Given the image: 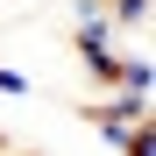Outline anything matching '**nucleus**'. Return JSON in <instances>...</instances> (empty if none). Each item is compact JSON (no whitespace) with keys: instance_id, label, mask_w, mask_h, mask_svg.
<instances>
[{"instance_id":"obj_4","label":"nucleus","mask_w":156,"mask_h":156,"mask_svg":"<svg viewBox=\"0 0 156 156\" xmlns=\"http://www.w3.org/2000/svg\"><path fill=\"white\" fill-rule=\"evenodd\" d=\"M0 92H7V99H29V92H36V78H29V71H14V64H0Z\"/></svg>"},{"instance_id":"obj_5","label":"nucleus","mask_w":156,"mask_h":156,"mask_svg":"<svg viewBox=\"0 0 156 156\" xmlns=\"http://www.w3.org/2000/svg\"><path fill=\"white\" fill-rule=\"evenodd\" d=\"M121 156H156V142H149V128H142V135H128V142H121Z\"/></svg>"},{"instance_id":"obj_1","label":"nucleus","mask_w":156,"mask_h":156,"mask_svg":"<svg viewBox=\"0 0 156 156\" xmlns=\"http://www.w3.org/2000/svg\"><path fill=\"white\" fill-rule=\"evenodd\" d=\"M71 57L85 64V78L99 92H114V78H121V64H128V50H121V29L107 14L99 21H71Z\"/></svg>"},{"instance_id":"obj_3","label":"nucleus","mask_w":156,"mask_h":156,"mask_svg":"<svg viewBox=\"0 0 156 156\" xmlns=\"http://www.w3.org/2000/svg\"><path fill=\"white\" fill-rule=\"evenodd\" d=\"M107 21L121 36H149V0H107Z\"/></svg>"},{"instance_id":"obj_2","label":"nucleus","mask_w":156,"mask_h":156,"mask_svg":"<svg viewBox=\"0 0 156 156\" xmlns=\"http://www.w3.org/2000/svg\"><path fill=\"white\" fill-rule=\"evenodd\" d=\"M149 107H156V92H121V85H114L107 99H85V128H92L107 149H121L128 135L149 128Z\"/></svg>"}]
</instances>
